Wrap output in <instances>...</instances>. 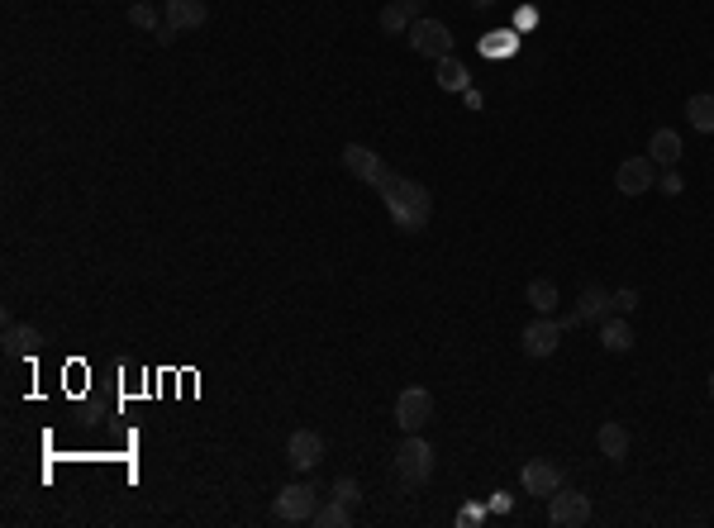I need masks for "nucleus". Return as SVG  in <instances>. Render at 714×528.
<instances>
[{"mask_svg":"<svg viewBox=\"0 0 714 528\" xmlns=\"http://www.w3.org/2000/svg\"><path fill=\"white\" fill-rule=\"evenodd\" d=\"M381 200H386V210H391V224H396L400 234H424L429 229V219H434V196L410 181V176H396L391 167L377 176V186H372Z\"/></svg>","mask_w":714,"mask_h":528,"instance_id":"1","label":"nucleus"},{"mask_svg":"<svg viewBox=\"0 0 714 528\" xmlns=\"http://www.w3.org/2000/svg\"><path fill=\"white\" fill-rule=\"evenodd\" d=\"M429 476H434V448L419 433H405V443L396 448V481L400 486H424Z\"/></svg>","mask_w":714,"mask_h":528,"instance_id":"2","label":"nucleus"},{"mask_svg":"<svg viewBox=\"0 0 714 528\" xmlns=\"http://www.w3.org/2000/svg\"><path fill=\"white\" fill-rule=\"evenodd\" d=\"M319 509V486L310 481H296V486L277 490V500H272V519L277 524H310Z\"/></svg>","mask_w":714,"mask_h":528,"instance_id":"3","label":"nucleus"},{"mask_svg":"<svg viewBox=\"0 0 714 528\" xmlns=\"http://www.w3.org/2000/svg\"><path fill=\"white\" fill-rule=\"evenodd\" d=\"M410 48L419 58H434V62L453 58V29L443 20H434V15H424V20L410 24Z\"/></svg>","mask_w":714,"mask_h":528,"instance_id":"4","label":"nucleus"},{"mask_svg":"<svg viewBox=\"0 0 714 528\" xmlns=\"http://www.w3.org/2000/svg\"><path fill=\"white\" fill-rule=\"evenodd\" d=\"M548 524L553 528H581L591 524V495L586 490H557V495H548Z\"/></svg>","mask_w":714,"mask_h":528,"instance_id":"5","label":"nucleus"},{"mask_svg":"<svg viewBox=\"0 0 714 528\" xmlns=\"http://www.w3.org/2000/svg\"><path fill=\"white\" fill-rule=\"evenodd\" d=\"M429 419H434V391H424V386H405V391L396 395V424L405 433H419Z\"/></svg>","mask_w":714,"mask_h":528,"instance_id":"6","label":"nucleus"},{"mask_svg":"<svg viewBox=\"0 0 714 528\" xmlns=\"http://www.w3.org/2000/svg\"><path fill=\"white\" fill-rule=\"evenodd\" d=\"M519 348H524V357H553V352L562 348V319H553V314H538L534 324H524V333H519Z\"/></svg>","mask_w":714,"mask_h":528,"instance_id":"7","label":"nucleus"},{"mask_svg":"<svg viewBox=\"0 0 714 528\" xmlns=\"http://www.w3.org/2000/svg\"><path fill=\"white\" fill-rule=\"evenodd\" d=\"M653 181H657V162L648 153L643 157H624L619 162V172H615V191L619 196H643V191H653Z\"/></svg>","mask_w":714,"mask_h":528,"instance_id":"8","label":"nucleus"},{"mask_svg":"<svg viewBox=\"0 0 714 528\" xmlns=\"http://www.w3.org/2000/svg\"><path fill=\"white\" fill-rule=\"evenodd\" d=\"M286 462H291L296 471H315L319 462H324V433L296 429L291 438H286Z\"/></svg>","mask_w":714,"mask_h":528,"instance_id":"9","label":"nucleus"},{"mask_svg":"<svg viewBox=\"0 0 714 528\" xmlns=\"http://www.w3.org/2000/svg\"><path fill=\"white\" fill-rule=\"evenodd\" d=\"M576 324H605L610 314H615V291H605V286H586V291L576 295Z\"/></svg>","mask_w":714,"mask_h":528,"instance_id":"10","label":"nucleus"},{"mask_svg":"<svg viewBox=\"0 0 714 528\" xmlns=\"http://www.w3.org/2000/svg\"><path fill=\"white\" fill-rule=\"evenodd\" d=\"M519 481H524V490H529V495H543V500H548V495H557V490H562V471H557L548 457H534V462H524Z\"/></svg>","mask_w":714,"mask_h":528,"instance_id":"11","label":"nucleus"},{"mask_svg":"<svg viewBox=\"0 0 714 528\" xmlns=\"http://www.w3.org/2000/svg\"><path fill=\"white\" fill-rule=\"evenodd\" d=\"M338 157H343V167H348L357 181H367V186H377V176L386 172V167H381V157L372 153L367 143H343V153Z\"/></svg>","mask_w":714,"mask_h":528,"instance_id":"12","label":"nucleus"},{"mask_svg":"<svg viewBox=\"0 0 714 528\" xmlns=\"http://www.w3.org/2000/svg\"><path fill=\"white\" fill-rule=\"evenodd\" d=\"M162 20L172 24V29H205L210 24V5L205 0H167Z\"/></svg>","mask_w":714,"mask_h":528,"instance_id":"13","label":"nucleus"},{"mask_svg":"<svg viewBox=\"0 0 714 528\" xmlns=\"http://www.w3.org/2000/svg\"><path fill=\"white\" fill-rule=\"evenodd\" d=\"M595 448H600V457H610V462H624L629 448H634V433L624 429L619 419H605L600 433H595Z\"/></svg>","mask_w":714,"mask_h":528,"instance_id":"14","label":"nucleus"},{"mask_svg":"<svg viewBox=\"0 0 714 528\" xmlns=\"http://www.w3.org/2000/svg\"><path fill=\"white\" fill-rule=\"evenodd\" d=\"M600 348L605 352H629L634 348V324H629V314H610V319L600 324Z\"/></svg>","mask_w":714,"mask_h":528,"instance_id":"15","label":"nucleus"},{"mask_svg":"<svg viewBox=\"0 0 714 528\" xmlns=\"http://www.w3.org/2000/svg\"><path fill=\"white\" fill-rule=\"evenodd\" d=\"M681 153H686V143H681V134H676V129H657V134L648 138V157H653L657 167H676V162H681Z\"/></svg>","mask_w":714,"mask_h":528,"instance_id":"16","label":"nucleus"},{"mask_svg":"<svg viewBox=\"0 0 714 528\" xmlns=\"http://www.w3.org/2000/svg\"><path fill=\"white\" fill-rule=\"evenodd\" d=\"M686 119H691V129H700V134H714V96L710 91H695V96L686 100Z\"/></svg>","mask_w":714,"mask_h":528,"instance_id":"17","label":"nucleus"},{"mask_svg":"<svg viewBox=\"0 0 714 528\" xmlns=\"http://www.w3.org/2000/svg\"><path fill=\"white\" fill-rule=\"evenodd\" d=\"M524 300H529L538 314H553L557 310V286L548 281V276H534V281L524 286Z\"/></svg>","mask_w":714,"mask_h":528,"instance_id":"18","label":"nucleus"},{"mask_svg":"<svg viewBox=\"0 0 714 528\" xmlns=\"http://www.w3.org/2000/svg\"><path fill=\"white\" fill-rule=\"evenodd\" d=\"M310 524H319V528H348L353 524V505H343V500H329V505H319L315 509V519H310Z\"/></svg>","mask_w":714,"mask_h":528,"instance_id":"19","label":"nucleus"},{"mask_svg":"<svg viewBox=\"0 0 714 528\" xmlns=\"http://www.w3.org/2000/svg\"><path fill=\"white\" fill-rule=\"evenodd\" d=\"M377 24H381V34H410V15H405V10H400L396 0H391V5H386V10H381L377 15Z\"/></svg>","mask_w":714,"mask_h":528,"instance_id":"20","label":"nucleus"},{"mask_svg":"<svg viewBox=\"0 0 714 528\" xmlns=\"http://www.w3.org/2000/svg\"><path fill=\"white\" fill-rule=\"evenodd\" d=\"M39 343H43L39 329H29V324H24V329H10V333H5V348H10V357H20V352H34Z\"/></svg>","mask_w":714,"mask_h":528,"instance_id":"21","label":"nucleus"},{"mask_svg":"<svg viewBox=\"0 0 714 528\" xmlns=\"http://www.w3.org/2000/svg\"><path fill=\"white\" fill-rule=\"evenodd\" d=\"M462 81H467V72H462V62H453V58H443V62H438V86H443V91H457Z\"/></svg>","mask_w":714,"mask_h":528,"instance_id":"22","label":"nucleus"},{"mask_svg":"<svg viewBox=\"0 0 714 528\" xmlns=\"http://www.w3.org/2000/svg\"><path fill=\"white\" fill-rule=\"evenodd\" d=\"M129 24H134V29H143V34H148V29L158 34V29H162V24H158V10H153V5H129Z\"/></svg>","mask_w":714,"mask_h":528,"instance_id":"23","label":"nucleus"},{"mask_svg":"<svg viewBox=\"0 0 714 528\" xmlns=\"http://www.w3.org/2000/svg\"><path fill=\"white\" fill-rule=\"evenodd\" d=\"M334 495H338V500H343V505H362V490H357V481H353V476H338V481H334Z\"/></svg>","mask_w":714,"mask_h":528,"instance_id":"24","label":"nucleus"},{"mask_svg":"<svg viewBox=\"0 0 714 528\" xmlns=\"http://www.w3.org/2000/svg\"><path fill=\"white\" fill-rule=\"evenodd\" d=\"M634 310H638V291H634V286L615 291V314H634Z\"/></svg>","mask_w":714,"mask_h":528,"instance_id":"25","label":"nucleus"},{"mask_svg":"<svg viewBox=\"0 0 714 528\" xmlns=\"http://www.w3.org/2000/svg\"><path fill=\"white\" fill-rule=\"evenodd\" d=\"M662 191H667V196H681V172H676V167L662 172Z\"/></svg>","mask_w":714,"mask_h":528,"instance_id":"26","label":"nucleus"},{"mask_svg":"<svg viewBox=\"0 0 714 528\" xmlns=\"http://www.w3.org/2000/svg\"><path fill=\"white\" fill-rule=\"evenodd\" d=\"M396 5L410 15V20H424V10H429V0H396Z\"/></svg>","mask_w":714,"mask_h":528,"instance_id":"27","label":"nucleus"},{"mask_svg":"<svg viewBox=\"0 0 714 528\" xmlns=\"http://www.w3.org/2000/svg\"><path fill=\"white\" fill-rule=\"evenodd\" d=\"M177 34H181V29H172V24L162 20V29H158V34H153V39H158V43H172V39H177Z\"/></svg>","mask_w":714,"mask_h":528,"instance_id":"28","label":"nucleus"},{"mask_svg":"<svg viewBox=\"0 0 714 528\" xmlns=\"http://www.w3.org/2000/svg\"><path fill=\"white\" fill-rule=\"evenodd\" d=\"M467 5H472V10H491L496 0H467Z\"/></svg>","mask_w":714,"mask_h":528,"instance_id":"29","label":"nucleus"},{"mask_svg":"<svg viewBox=\"0 0 714 528\" xmlns=\"http://www.w3.org/2000/svg\"><path fill=\"white\" fill-rule=\"evenodd\" d=\"M710 400H714V376H710Z\"/></svg>","mask_w":714,"mask_h":528,"instance_id":"30","label":"nucleus"}]
</instances>
